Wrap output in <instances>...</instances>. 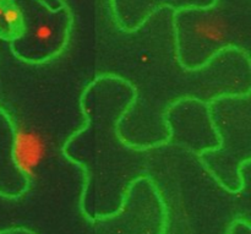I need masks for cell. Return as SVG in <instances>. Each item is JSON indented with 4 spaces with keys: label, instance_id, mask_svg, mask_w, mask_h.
<instances>
[{
    "label": "cell",
    "instance_id": "277c9868",
    "mask_svg": "<svg viewBox=\"0 0 251 234\" xmlns=\"http://www.w3.org/2000/svg\"><path fill=\"white\" fill-rule=\"evenodd\" d=\"M50 145L38 130L21 125L12 127L11 159L27 184L34 181L38 171L48 157Z\"/></svg>",
    "mask_w": 251,
    "mask_h": 234
},
{
    "label": "cell",
    "instance_id": "7a4b0ae2",
    "mask_svg": "<svg viewBox=\"0 0 251 234\" xmlns=\"http://www.w3.org/2000/svg\"><path fill=\"white\" fill-rule=\"evenodd\" d=\"M207 107L218 145L198 158L225 188L240 191L250 177V93L220 96Z\"/></svg>",
    "mask_w": 251,
    "mask_h": 234
},
{
    "label": "cell",
    "instance_id": "52a82bcc",
    "mask_svg": "<svg viewBox=\"0 0 251 234\" xmlns=\"http://www.w3.org/2000/svg\"><path fill=\"white\" fill-rule=\"evenodd\" d=\"M42 1L46 2V4L48 5L49 7H51V9H59L60 6H63L60 0H42Z\"/></svg>",
    "mask_w": 251,
    "mask_h": 234
},
{
    "label": "cell",
    "instance_id": "8992f818",
    "mask_svg": "<svg viewBox=\"0 0 251 234\" xmlns=\"http://www.w3.org/2000/svg\"><path fill=\"white\" fill-rule=\"evenodd\" d=\"M2 21L6 26L9 42L19 38L24 33V15L14 0H5Z\"/></svg>",
    "mask_w": 251,
    "mask_h": 234
},
{
    "label": "cell",
    "instance_id": "3957f363",
    "mask_svg": "<svg viewBox=\"0 0 251 234\" xmlns=\"http://www.w3.org/2000/svg\"><path fill=\"white\" fill-rule=\"evenodd\" d=\"M24 15V33L10 42L15 56L41 63L55 58L68 42L71 16L63 4L51 9L42 0H14Z\"/></svg>",
    "mask_w": 251,
    "mask_h": 234
},
{
    "label": "cell",
    "instance_id": "5b68a950",
    "mask_svg": "<svg viewBox=\"0 0 251 234\" xmlns=\"http://www.w3.org/2000/svg\"><path fill=\"white\" fill-rule=\"evenodd\" d=\"M212 0H113L118 22L126 29H134L161 7L178 11L189 7H207Z\"/></svg>",
    "mask_w": 251,
    "mask_h": 234
},
{
    "label": "cell",
    "instance_id": "6da1fadb",
    "mask_svg": "<svg viewBox=\"0 0 251 234\" xmlns=\"http://www.w3.org/2000/svg\"><path fill=\"white\" fill-rule=\"evenodd\" d=\"M174 29L179 61L186 69L201 68L228 48L250 55L251 0H212L207 7L174 11Z\"/></svg>",
    "mask_w": 251,
    "mask_h": 234
}]
</instances>
